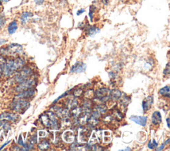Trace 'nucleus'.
Wrapping results in <instances>:
<instances>
[{
    "instance_id": "obj_1",
    "label": "nucleus",
    "mask_w": 170,
    "mask_h": 151,
    "mask_svg": "<svg viewBox=\"0 0 170 151\" xmlns=\"http://www.w3.org/2000/svg\"><path fill=\"white\" fill-rule=\"evenodd\" d=\"M25 65V61L21 57L10 59L6 61V63L3 67V73L6 77L12 75L15 72L23 68Z\"/></svg>"
},
{
    "instance_id": "obj_2",
    "label": "nucleus",
    "mask_w": 170,
    "mask_h": 151,
    "mask_svg": "<svg viewBox=\"0 0 170 151\" xmlns=\"http://www.w3.org/2000/svg\"><path fill=\"white\" fill-rule=\"evenodd\" d=\"M41 121L45 127L53 130H57L59 128V123L55 115L52 112H46L41 117Z\"/></svg>"
},
{
    "instance_id": "obj_3",
    "label": "nucleus",
    "mask_w": 170,
    "mask_h": 151,
    "mask_svg": "<svg viewBox=\"0 0 170 151\" xmlns=\"http://www.w3.org/2000/svg\"><path fill=\"white\" fill-rule=\"evenodd\" d=\"M30 106V103L28 100L22 99L14 100L11 104V109L17 113H24Z\"/></svg>"
},
{
    "instance_id": "obj_4",
    "label": "nucleus",
    "mask_w": 170,
    "mask_h": 151,
    "mask_svg": "<svg viewBox=\"0 0 170 151\" xmlns=\"http://www.w3.org/2000/svg\"><path fill=\"white\" fill-rule=\"evenodd\" d=\"M23 51L22 45L17 43H11L7 46L6 48L0 49V54L3 55H13L15 54L20 53Z\"/></svg>"
},
{
    "instance_id": "obj_5",
    "label": "nucleus",
    "mask_w": 170,
    "mask_h": 151,
    "mask_svg": "<svg viewBox=\"0 0 170 151\" xmlns=\"http://www.w3.org/2000/svg\"><path fill=\"white\" fill-rule=\"evenodd\" d=\"M33 71L30 68H21L17 71L15 76V80L17 83H21L32 75Z\"/></svg>"
},
{
    "instance_id": "obj_6",
    "label": "nucleus",
    "mask_w": 170,
    "mask_h": 151,
    "mask_svg": "<svg viewBox=\"0 0 170 151\" xmlns=\"http://www.w3.org/2000/svg\"><path fill=\"white\" fill-rule=\"evenodd\" d=\"M95 95L101 102H106L110 99V90L106 88L99 89L95 91Z\"/></svg>"
},
{
    "instance_id": "obj_7",
    "label": "nucleus",
    "mask_w": 170,
    "mask_h": 151,
    "mask_svg": "<svg viewBox=\"0 0 170 151\" xmlns=\"http://www.w3.org/2000/svg\"><path fill=\"white\" fill-rule=\"evenodd\" d=\"M35 81L32 79H28L22 82L19 83V85L15 88V91L17 92H21L27 89H29L30 88H33L35 85Z\"/></svg>"
},
{
    "instance_id": "obj_8",
    "label": "nucleus",
    "mask_w": 170,
    "mask_h": 151,
    "mask_svg": "<svg viewBox=\"0 0 170 151\" xmlns=\"http://www.w3.org/2000/svg\"><path fill=\"white\" fill-rule=\"evenodd\" d=\"M18 115L13 113L5 112L0 115V121H15L18 119Z\"/></svg>"
},
{
    "instance_id": "obj_9",
    "label": "nucleus",
    "mask_w": 170,
    "mask_h": 151,
    "mask_svg": "<svg viewBox=\"0 0 170 151\" xmlns=\"http://www.w3.org/2000/svg\"><path fill=\"white\" fill-rule=\"evenodd\" d=\"M35 94V90L33 88H30L29 89L19 92V94L16 95V98L22 99H28L29 98L31 97V96H34Z\"/></svg>"
},
{
    "instance_id": "obj_10",
    "label": "nucleus",
    "mask_w": 170,
    "mask_h": 151,
    "mask_svg": "<svg viewBox=\"0 0 170 151\" xmlns=\"http://www.w3.org/2000/svg\"><path fill=\"white\" fill-rule=\"evenodd\" d=\"M55 113L58 117L63 120H66L70 117L71 113L68 109H64V108L59 107L57 109L55 110Z\"/></svg>"
},
{
    "instance_id": "obj_11",
    "label": "nucleus",
    "mask_w": 170,
    "mask_h": 151,
    "mask_svg": "<svg viewBox=\"0 0 170 151\" xmlns=\"http://www.w3.org/2000/svg\"><path fill=\"white\" fill-rule=\"evenodd\" d=\"M87 69V65L83 62H76L71 68V73H81L85 72Z\"/></svg>"
},
{
    "instance_id": "obj_12",
    "label": "nucleus",
    "mask_w": 170,
    "mask_h": 151,
    "mask_svg": "<svg viewBox=\"0 0 170 151\" xmlns=\"http://www.w3.org/2000/svg\"><path fill=\"white\" fill-rule=\"evenodd\" d=\"M130 120L139 125L145 126L146 125L148 118L144 116H131Z\"/></svg>"
},
{
    "instance_id": "obj_13",
    "label": "nucleus",
    "mask_w": 170,
    "mask_h": 151,
    "mask_svg": "<svg viewBox=\"0 0 170 151\" xmlns=\"http://www.w3.org/2000/svg\"><path fill=\"white\" fill-rule=\"evenodd\" d=\"M100 117V113L98 111H95L92 113L91 117L88 118L87 121L90 123V125L91 126H95L98 124Z\"/></svg>"
},
{
    "instance_id": "obj_14",
    "label": "nucleus",
    "mask_w": 170,
    "mask_h": 151,
    "mask_svg": "<svg viewBox=\"0 0 170 151\" xmlns=\"http://www.w3.org/2000/svg\"><path fill=\"white\" fill-rule=\"evenodd\" d=\"M91 130L87 129V128H84V129H83L81 130L79 133V140L80 141V142H87L88 139L91 136Z\"/></svg>"
},
{
    "instance_id": "obj_15",
    "label": "nucleus",
    "mask_w": 170,
    "mask_h": 151,
    "mask_svg": "<svg viewBox=\"0 0 170 151\" xmlns=\"http://www.w3.org/2000/svg\"><path fill=\"white\" fill-rule=\"evenodd\" d=\"M63 140L67 143H72L75 141V133L71 130H67L63 134Z\"/></svg>"
},
{
    "instance_id": "obj_16",
    "label": "nucleus",
    "mask_w": 170,
    "mask_h": 151,
    "mask_svg": "<svg viewBox=\"0 0 170 151\" xmlns=\"http://www.w3.org/2000/svg\"><path fill=\"white\" fill-rule=\"evenodd\" d=\"M153 97L152 96H149L148 97H146L142 102V108L144 112L148 111L150 108H151L152 104H153Z\"/></svg>"
},
{
    "instance_id": "obj_17",
    "label": "nucleus",
    "mask_w": 170,
    "mask_h": 151,
    "mask_svg": "<svg viewBox=\"0 0 170 151\" xmlns=\"http://www.w3.org/2000/svg\"><path fill=\"white\" fill-rule=\"evenodd\" d=\"M33 16V13L29 12V11H25V12H23L20 16L21 23L23 25L26 24L29 21V19L30 18H31Z\"/></svg>"
},
{
    "instance_id": "obj_18",
    "label": "nucleus",
    "mask_w": 170,
    "mask_h": 151,
    "mask_svg": "<svg viewBox=\"0 0 170 151\" xmlns=\"http://www.w3.org/2000/svg\"><path fill=\"white\" fill-rule=\"evenodd\" d=\"M161 115L159 111H155L152 116V122L155 125H158L161 123Z\"/></svg>"
},
{
    "instance_id": "obj_19",
    "label": "nucleus",
    "mask_w": 170,
    "mask_h": 151,
    "mask_svg": "<svg viewBox=\"0 0 170 151\" xmlns=\"http://www.w3.org/2000/svg\"><path fill=\"white\" fill-rule=\"evenodd\" d=\"M17 28H18L17 21L16 20H14L13 21H11L9 24L8 27H7V31H8V33L10 35H12L16 32Z\"/></svg>"
},
{
    "instance_id": "obj_20",
    "label": "nucleus",
    "mask_w": 170,
    "mask_h": 151,
    "mask_svg": "<svg viewBox=\"0 0 170 151\" xmlns=\"http://www.w3.org/2000/svg\"><path fill=\"white\" fill-rule=\"evenodd\" d=\"M100 32V29L96 26H89L87 29V33L88 36L93 37L96 34Z\"/></svg>"
},
{
    "instance_id": "obj_21",
    "label": "nucleus",
    "mask_w": 170,
    "mask_h": 151,
    "mask_svg": "<svg viewBox=\"0 0 170 151\" xmlns=\"http://www.w3.org/2000/svg\"><path fill=\"white\" fill-rule=\"evenodd\" d=\"M122 92L118 89H113L110 91V99L113 100H117L121 98Z\"/></svg>"
},
{
    "instance_id": "obj_22",
    "label": "nucleus",
    "mask_w": 170,
    "mask_h": 151,
    "mask_svg": "<svg viewBox=\"0 0 170 151\" xmlns=\"http://www.w3.org/2000/svg\"><path fill=\"white\" fill-rule=\"evenodd\" d=\"M50 144L48 141L44 140L38 144V148L41 150H45L49 149Z\"/></svg>"
},
{
    "instance_id": "obj_23",
    "label": "nucleus",
    "mask_w": 170,
    "mask_h": 151,
    "mask_svg": "<svg viewBox=\"0 0 170 151\" xmlns=\"http://www.w3.org/2000/svg\"><path fill=\"white\" fill-rule=\"evenodd\" d=\"M169 90H170V87L168 85V86H165L163 88H161L159 91V93L161 95L165 96V97H169L170 96Z\"/></svg>"
},
{
    "instance_id": "obj_24",
    "label": "nucleus",
    "mask_w": 170,
    "mask_h": 151,
    "mask_svg": "<svg viewBox=\"0 0 170 151\" xmlns=\"http://www.w3.org/2000/svg\"><path fill=\"white\" fill-rule=\"evenodd\" d=\"M96 7L94 5H91L89 7V13H88V15H89V18L91 22H92V21H93L94 15L96 11Z\"/></svg>"
},
{
    "instance_id": "obj_25",
    "label": "nucleus",
    "mask_w": 170,
    "mask_h": 151,
    "mask_svg": "<svg viewBox=\"0 0 170 151\" xmlns=\"http://www.w3.org/2000/svg\"><path fill=\"white\" fill-rule=\"evenodd\" d=\"M77 104H78V102L76 99H71L68 101V107L69 109H75V107H77Z\"/></svg>"
},
{
    "instance_id": "obj_26",
    "label": "nucleus",
    "mask_w": 170,
    "mask_h": 151,
    "mask_svg": "<svg viewBox=\"0 0 170 151\" xmlns=\"http://www.w3.org/2000/svg\"><path fill=\"white\" fill-rule=\"evenodd\" d=\"M96 109H97V111H98L99 113H104L106 111L107 107L106 106V104H98Z\"/></svg>"
},
{
    "instance_id": "obj_27",
    "label": "nucleus",
    "mask_w": 170,
    "mask_h": 151,
    "mask_svg": "<svg viewBox=\"0 0 170 151\" xmlns=\"http://www.w3.org/2000/svg\"><path fill=\"white\" fill-rule=\"evenodd\" d=\"M157 143L156 142V141L155 140H153V141H150L148 142V147L150 149H155L156 148V147L157 146Z\"/></svg>"
},
{
    "instance_id": "obj_28",
    "label": "nucleus",
    "mask_w": 170,
    "mask_h": 151,
    "mask_svg": "<svg viewBox=\"0 0 170 151\" xmlns=\"http://www.w3.org/2000/svg\"><path fill=\"white\" fill-rule=\"evenodd\" d=\"M6 59L2 55H0V68L3 69V66H4L6 63Z\"/></svg>"
},
{
    "instance_id": "obj_29",
    "label": "nucleus",
    "mask_w": 170,
    "mask_h": 151,
    "mask_svg": "<svg viewBox=\"0 0 170 151\" xmlns=\"http://www.w3.org/2000/svg\"><path fill=\"white\" fill-rule=\"evenodd\" d=\"M6 22V17L3 15H0V29L2 28L3 26L5 25Z\"/></svg>"
},
{
    "instance_id": "obj_30",
    "label": "nucleus",
    "mask_w": 170,
    "mask_h": 151,
    "mask_svg": "<svg viewBox=\"0 0 170 151\" xmlns=\"http://www.w3.org/2000/svg\"><path fill=\"white\" fill-rule=\"evenodd\" d=\"M170 73V69H169V63H168L166 65V67L165 68V70L164 71V74L165 75H169Z\"/></svg>"
},
{
    "instance_id": "obj_31",
    "label": "nucleus",
    "mask_w": 170,
    "mask_h": 151,
    "mask_svg": "<svg viewBox=\"0 0 170 151\" xmlns=\"http://www.w3.org/2000/svg\"><path fill=\"white\" fill-rule=\"evenodd\" d=\"M83 93V91L82 89H76L75 92H74V95L75 96H80Z\"/></svg>"
},
{
    "instance_id": "obj_32",
    "label": "nucleus",
    "mask_w": 170,
    "mask_h": 151,
    "mask_svg": "<svg viewBox=\"0 0 170 151\" xmlns=\"http://www.w3.org/2000/svg\"><path fill=\"white\" fill-rule=\"evenodd\" d=\"M71 91V89L70 91H66V92H65L64 94H63V95H61V96H59V97H58V98H57V99H56V100H55V101H54L53 103H56V102H57V101H58V100H59L60 99L63 98V96H67V94H68V92H70Z\"/></svg>"
},
{
    "instance_id": "obj_33",
    "label": "nucleus",
    "mask_w": 170,
    "mask_h": 151,
    "mask_svg": "<svg viewBox=\"0 0 170 151\" xmlns=\"http://www.w3.org/2000/svg\"><path fill=\"white\" fill-rule=\"evenodd\" d=\"M45 1V0H34V2L35 3H36L37 5H42V3H44V2Z\"/></svg>"
},
{
    "instance_id": "obj_34",
    "label": "nucleus",
    "mask_w": 170,
    "mask_h": 151,
    "mask_svg": "<svg viewBox=\"0 0 170 151\" xmlns=\"http://www.w3.org/2000/svg\"><path fill=\"white\" fill-rule=\"evenodd\" d=\"M18 144L19 145H21V146H24V141H23V139H22V137H21V136H20L19 137V140H18Z\"/></svg>"
},
{
    "instance_id": "obj_35",
    "label": "nucleus",
    "mask_w": 170,
    "mask_h": 151,
    "mask_svg": "<svg viewBox=\"0 0 170 151\" xmlns=\"http://www.w3.org/2000/svg\"><path fill=\"white\" fill-rule=\"evenodd\" d=\"M85 12V9L82 8V9H79L78 11H77V12H76V15H80L81 14H83V13Z\"/></svg>"
},
{
    "instance_id": "obj_36",
    "label": "nucleus",
    "mask_w": 170,
    "mask_h": 151,
    "mask_svg": "<svg viewBox=\"0 0 170 151\" xmlns=\"http://www.w3.org/2000/svg\"><path fill=\"white\" fill-rule=\"evenodd\" d=\"M101 2H102V3L104 6H108V5L109 4L110 0H101Z\"/></svg>"
},
{
    "instance_id": "obj_37",
    "label": "nucleus",
    "mask_w": 170,
    "mask_h": 151,
    "mask_svg": "<svg viewBox=\"0 0 170 151\" xmlns=\"http://www.w3.org/2000/svg\"><path fill=\"white\" fill-rule=\"evenodd\" d=\"M79 28H80L81 29H83L86 28V25L84 24V23L81 22V23H80V24H79Z\"/></svg>"
},
{
    "instance_id": "obj_38",
    "label": "nucleus",
    "mask_w": 170,
    "mask_h": 151,
    "mask_svg": "<svg viewBox=\"0 0 170 151\" xmlns=\"http://www.w3.org/2000/svg\"><path fill=\"white\" fill-rule=\"evenodd\" d=\"M13 149H11V150H22V149H21L20 147L18 146H14L12 147Z\"/></svg>"
},
{
    "instance_id": "obj_39",
    "label": "nucleus",
    "mask_w": 170,
    "mask_h": 151,
    "mask_svg": "<svg viewBox=\"0 0 170 151\" xmlns=\"http://www.w3.org/2000/svg\"><path fill=\"white\" fill-rule=\"evenodd\" d=\"M10 142H11V141H9L6 142L5 143V144H3V145H2V146L1 147H0V150H2V149H3V148H4V147H5V146H6L7 145H8V144H9V143Z\"/></svg>"
},
{
    "instance_id": "obj_40",
    "label": "nucleus",
    "mask_w": 170,
    "mask_h": 151,
    "mask_svg": "<svg viewBox=\"0 0 170 151\" xmlns=\"http://www.w3.org/2000/svg\"><path fill=\"white\" fill-rule=\"evenodd\" d=\"M165 143H164V144L161 146L160 149H157V150H163V149H164V148L165 147Z\"/></svg>"
},
{
    "instance_id": "obj_41",
    "label": "nucleus",
    "mask_w": 170,
    "mask_h": 151,
    "mask_svg": "<svg viewBox=\"0 0 170 151\" xmlns=\"http://www.w3.org/2000/svg\"><path fill=\"white\" fill-rule=\"evenodd\" d=\"M166 121H167V124H168V128H169V119L168 118L167 119H166Z\"/></svg>"
},
{
    "instance_id": "obj_42",
    "label": "nucleus",
    "mask_w": 170,
    "mask_h": 151,
    "mask_svg": "<svg viewBox=\"0 0 170 151\" xmlns=\"http://www.w3.org/2000/svg\"><path fill=\"white\" fill-rule=\"evenodd\" d=\"M8 1H9V0H0V3H6V2H7Z\"/></svg>"
},
{
    "instance_id": "obj_43",
    "label": "nucleus",
    "mask_w": 170,
    "mask_h": 151,
    "mask_svg": "<svg viewBox=\"0 0 170 151\" xmlns=\"http://www.w3.org/2000/svg\"><path fill=\"white\" fill-rule=\"evenodd\" d=\"M169 139H168V140H167V141H166V142H165V145L169 144Z\"/></svg>"
},
{
    "instance_id": "obj_44",
    "label": "nucleus",
    "mask_w": 170,
    "mask_h": 151,
    "mask_svg": "<svg viewBox=\"0 0 170 151\" xmlns=\"http://www.w3.org/2000/svg\"><path fill=\"white\" fill-rule=\"evenodd\" d=\"M2 3H0V11H2Z\"/></svg>"
},
{
    "instance_id": "obj_45",
    "label": "nucleus",
    "mask_w": 170,
    "mask_h": 151,
    "mask_svg": "<svg viewBox=\"0 0 170 151\" xmlns=\"http://www.w3.org/2000/svg\"><path fill=\"white\" fill-rule=\"evenodd\" d=\"M120 2H126V0H119Z\"/></svg>"
},
{
    "instance_id": "obj_46",
    "label": "nucleus",
    "mask_w": 170,
    "mask_h": 151,
    "mask_svg": "<svg viewBox=\"0 0 170 151\" xmlns=\"http://www.w3.org/2000/svg\"><path fill=\"white\" fill-rule=\"evenodd\" d=\"M123 150H131V149H126Z\"/></svg>"
}]
</instances>
